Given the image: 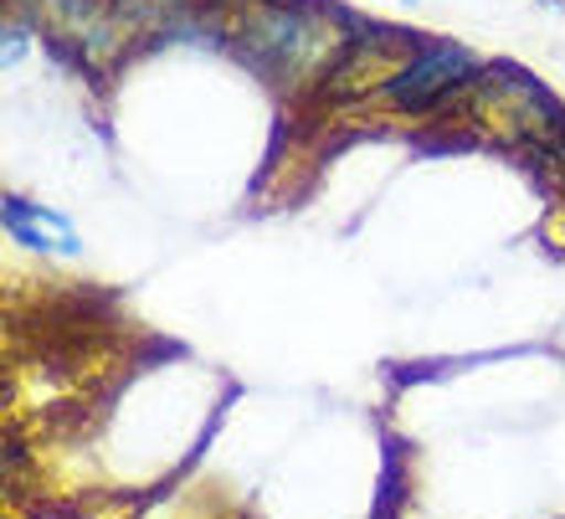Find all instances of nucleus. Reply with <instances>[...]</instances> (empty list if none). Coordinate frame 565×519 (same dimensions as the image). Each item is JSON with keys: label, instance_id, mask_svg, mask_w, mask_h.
Returning <instances> with one entry per match:
<instances>
[{"label": "nucleus", "instance_id": "obj_2", "mask_svg": "<svg viewBox=\"0 0 565 519\" xmlns=\"http://www.w3.org/2000/svg\"><path fill=\"white\" fill-rule=\"evenodd\" d=\"M0 216H6V232H11L21 247H31V253H62V257H73L77 247H83V242H77V232H73V222H67L62 211L31 206V201H21V195H6Z\"/></svg>", "mask_w": 565, "mask_h": 519}, {"label": "nucleus", "instance_id": "obj_4", "mask_svg": "<svg viewBox=\"0 0 565 519\" xmlns=\"http://www.w3.org/2000/svg\"><path fill=\"white\" fill-rule=\"evenodd\" d=\"M21 57H26V27H15V21H11V27H6V57H0V62H6V73H11Z\"/></svg>", "mask_w": 565, "mask_h": 519}, {"label": "nucleus", "instance_id": "obj_3", "mask_svg": "<svg viewBox=\"0 0 565 519\" xmlns=\"http://www.w3.org/2000/svg\"><path fill=\"white\" fill-rule=\"evenodd\" d=\"M313 42H324L319 31L303 27V11H273L263 27H257V46L268 62H288V67H303L313 52Z\"/></svg>", "mask_w": 565, "mask_h": 519}, {"label": "nucleus", "instance_id": "obj_6", "mask_svg": "<svg viewBox=\"0 0 565 519\" xmlns=\"http://www.w3.org/2000/svg\"><path fill=\"white\" fill-rule=\"evenodd\" d=\"M402 6H417V0H402Z\"/></svg>", "mask_w": 565, "mask_h": 519}, {"label": "nucleus", "instance_id": "obj_1", "mask_svg": "<svg viewBox=\"0 0 565 519\" xmlns=\"http://www.w3.org/2000/svg\"><path fill=\"white\" fill-rule=\"evenodd\" d=\"M478 73V57L458 42H422L412 52L402 73L381 77V98L391 108H406V114H427L443 98H452L458 88H468V77Z\"/></svg>", "mask_w": 565, "mask_h": 519}, {"label": "nucleus", "instance_id": "obj_5", "mask_svg": "<svg viewBox=\"0 0 565 519\" xmlns=\"http://www.w3.org/2000/svg\"><path fill=\"white\" fill-rule=\"evenodd\" d=\"M124 6H139V11H154V6H180V0H124Z\"/></svg>", "mask_w": 565, "mask_h": 519}]
</instances>
